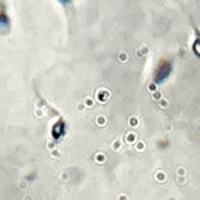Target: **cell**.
<instances>
[{"mask_svg": "<svg viewBox=\"0 0 200 200\" xmlns=\"http://www.w3.org/2000/svg\"><path fill=\"white\" fill-rule=\"evenodd\" d=\"M64 133H66V123H64V120H58L51 128V136L53 139L58 141V139H61L64 136Z\"/></svg>", "mask_w": 200, "mask_h": 200, "instance_id": "cell-1", "label": "cell"}, {"mask_svg": "<svg viewBox=\"0 0 200 200\" xmlns=\"http://www.w3.org/2000/svg\"><path fill=\"white\" fill-rule=\"evenodd\" d=\"M0 26H5L7 29L10 27V18H8V13L3 10V5H0Z\"/></svg>", "mask_w": 200, "mask_h": 200, "instance_id": "cell-2", "label": "cell"}]
</instances>
